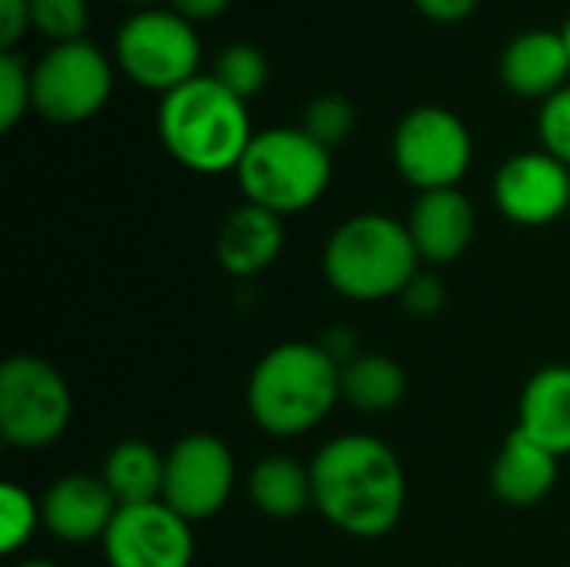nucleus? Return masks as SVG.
<instances>
[{"instance_id":"34","label":"nucleus","mask_w":570,"mask_h":567,"mask_svg":"<svg viewBox=\"0 0 570 567\" xmlns=\"http://www.w3.org/2000/svg\"><path fill=\"white\" fill-rule=\"evenodd\" d=\"M561 33H564V40H568V50H570V13H568V20H564V27H561Z\"/></svg>"},{"instance_id":"10","label":"nucleus","mask_w":570,"mask_h":567,"mask_svg":"<svg viewBox=\"0 0 570 567\" xmlns=\"http://www.w3.org/2000/svg\"><path fill=\"white\" fill-rule=\"evenodd\" d=\"M237 465L230 448L214 434H187L167 451L164 505L184 521L197 525L214 518L234 495Z\"/></svg>"},{"instance_id":"3","label":"nucleus","mask_w":570,"mask_h":567,"mask_svg":"<svg viewBox=\"0 0 570 567\" xmlns=\"http://www.w3.org/2000/svg\"><path fill=\"white\" fill-rule=\"evenodd\" d=\"M157 134L164 150L194 174L237 170L254 140L247 104L224 90L210 74L160 97Z\"/></svg>"},{"instance_id":"25","label":"nucleus","mask_w":570,"mask_h":567,"mask_svg":"<svg viewBox=\"0 0 570 567\" xmlns=\"http://www.w3.org/2000/svg\"><path fill=\"white\" fill-rule=\"evenodd\" d=\"M87 23H90L87 0H30V27L50 47L83 40Z\"/></svg>"},{"instance_id":"24","label":"nucleus","mask_w":570,"mask_h":567,"mask_svg":"<svg viewBox=\"0 0 570 567\" xmlns=\"http://www.w3.org/2000/svg\"><path fill=\"white\" fill-rule=\"evenodd\" d=\"M37 528H43L40 501L30 498L13 481H3L0 485V551L17 555L20 548H27Z\"/></svg>"},{"instance_id":"33","label":"nucleus","mask_w":570,"mask_h":567,"mask_svg":"<svg viewBox=\"0 0 570 567\" xmlns=\"http://www.w3.org/2000/svg\"><path fill=\"white\" fill-rule=\"evenodd\" d=\"M13 567H60V565H53V561H43V558H27V561H20V565H13Z\"/></svg>"},{"instance_id":"4","label":"nucleus","mask_w":570,"mask_h":567,"mask_svg":"<svg viewBox=\"0 0 570 567\" xmlns=\"http://www.w3.org/2000/svg\"><path fill=\"white\" fill-rule=\"evenodd\" d=\"M321 264L327 284L341 297L374 304L401 297L407 281L417 274L421 257L407 224L391 214H357L327 237Z\"/></svg>"},{"instance_id":"1","label":"nucleus","mask_w":570,"mask_h":567,"mask_svg":"<svg viewBox=\"0 0 570 567\" xmlns=\"http://www.w3.org/2000/svg\"><path fill=\"white\" fill-rule=\"evenodd\" d=\"M314 508L351 538H384L407 505L401 458L371 434L327 441L311 461Z\"/></svg>"},{"instance_id":"28","label":"nucleus","mask_w":570,"mask_h":567,"mask_svg":"<svg viewBox=\"0 0 570 567\" xmlns=\"http://www.w3.org/2000/svg\"><path fill=\"white\" fill-rule=\"evenodd\" d=\"M401 301H404V307H407L411 314H417V317H431V314H438V311L444 307L448 291H444L441 277L417 271V274L407 281V287L401 291Z\"/></svg>"},{"instance_id":"9","label":"nucleus","mask_w":570,"mask_h":567,"mask_svg":"<svg viewBox=\"0 0 570 567\" xmlns=\"http://www.w3.org/2000/svg\"><path fill=\"white\" fill-rule=\"evenodd\" d=\"M391 160L397 174L417 187L428 190H448L464 180L474 160V140L468 124L438 104L414 107L401 117L391 137Z\"/></svg>"},{"instance_id":"26","label":"nucleus","mask_w":570,"mask_h":567,"mask_svg":"<svg viewBox=\"0 0 570 567\" xmlns=\"http://www.w3.org/2000/svg\"><path fill=\"white\" fill-rule=\"evenodd\" d=\"M30 67L17 50L0 53V130H13L27 110H33Z\"/></svg>"},{"instance_id":"22","label":"nucleus","mask_w":570,"mask_h":567,"mask_svg":"<svg viewBox=\"0 0 570 567\" xmlns=\"http://www.w3.org/2000/svg\"><path fill=\"white\" fill-rule=\"evenodd\" d=\"M210 77L224 87V90H230L237 100H254L264 87H267V80H271V67H267V57L254 47V43H230V47H224L220 53H217V60H214V70H210Z\"/></svg>"},{"instance_id":"27","label":"nucleus","mask_w":570,"mask_h":567,"mask_svg":"<svg viewBox=\"0 0 570 567\" xmlns=\"http://www.w3.org/2000/svg\"><path fill=\"white\" fill-rule=\"evenodd\" d=\"M538 134H541V150H548L551 157L570 167V84L541 104Z\"/></svg>"},{"instance_id":"23","label":"nucleus","mask_w":570,"mask_h":567,"mask_svg":"<svg viewBox=\"0 0 570 567\" xmlns=\"http://www.w3.org/2000/svg\"><path fill=\"white\" fill-rule=\"evenodd\" d=\"M354 127H357V110L344 94H317L307 104L301 124V130L327 150L341 147L354 134Z\"/></svg>"},{"instance_id":"20","label":"nucleus","mask_w":570,"mask_h":567,"mask_svg":"<svg viewBox=\"0 0 570 567\" xmlns=\"http://www.w3.org/2000/svg\"><path fill=\"white\" fill-rule=\"evenodd\" d=\"M164 465L167 454H160L147 441H120L107 461H104V485L110 488L114 501L120 508L130 505H154L164 498Z\"/></svg>"},{"instance_id":"14","label":"nucleus","mask_w":570,"mask_h":567,"mask_svg":"<svg viewBox=\"0 0 570 567\" xmlns=\"http://www.w3.org/2000/svg\"><path fill=\"white\" fill-rule=\"evenodd\" d=\"M498 74L514 97L544 104L570 84V50L564 33L548 27L514 33L501 50Z\"/></svg>"},{"instance_id":"8","label":"nucleus","mask_w":570,"mask_h":567,"mask_svg":"<svg viewBox=\"0 0 570 567\" xmlns=\"http://www.w3.org/2000/svg\"><path fill=\"white\" fill-rule=\"evenodd\" d=\"M70 414V388L50 361L13 354L0 364V434L10 448H50L63 438Z\"/></svg>"},{"instance_id":"13","label":"nucleus","mask_w":570,"mask_h":567,"mask_svg":"<svg viewBox=\"0 0 570 567\" xmlns=\"http://www.w3.org/2000/svg\"><path fill=\"white\" fill-rule=\"evenodd\" d=\"M120 505L100 475H63L40 498L43 531L63 545L104 541Z\"/></svg>"},{"instance_id":"2","label":"nucleus","mask_w":570,"mask_h":567,"mask_svg":"<svg viewBox=\"0 0 570 567\" xmlns=\"http://www.w3.org/2000/svg\"><path fill=\"white\" fill-rule=\"evenodd\" d=\"M341 401V364L311 341L271 348L247 378L250 421L271 438L314 431Z\"/></svg>"},{"instance_id":"7","label":"nucleus","mask_w":570,"mask_h":567,"mask_svg":"<svg viewBox=\"0 0 570 567\" xmlns=\"http://www.w3.org/2000/svg\"><path fill=\"white\" fill-rule=\"evenodd\" d=\"M117 63L97 43H53L30 67L33 114L57 127H77L97 117L114 94Z\"/></svg>"},{"instance_id":"19","label":"nucleus","mask_w":570,"mask_h":567,"mask_svg":"<svg viewBox=\"0 0 570 567\" xmlns=\"http://www.w3.org/2000/svg\"><path fill=\"white\" fill-rule=\"evenodd\" d=\"M247 495H250V505L271 521L301 518L307 508H314L311 465L304 468L287 454H267L250 468Z\"/></svg>"},{"instance_id":"12","label":"nucleus","mask_w":570,"mask_h":567,"mask_svg":"<svg viewBox=\"0 0 570 567\" xmlns=\"http://www.w3.org/2000/svg\"><path fill=\"white\" fill-rule=\"evenodd\" d=\"M491 194L494 207L511 224H554L570 207V167L548 150H521L498 167Z\"/></svg>"},{"instance_id":"21","label":"nucleus","mask_w":570,"mask_h":567,"mask_svg":"<svg viewBox=\"0 0 570 567\" xmlns=\"http://www.w3.org/2000/svg\"><path fill=\"white\" fill-rule=\"evenodd\" d=\"M407 394L404 368L387 354H357L341 368V401L361 414H387Z\"/></svg>"},{"instance_id":"32","label":"nucleus","mask_w":570,"mask_h":567,"mask_svg":"<svg viewBox=\"0 0 570 567\" xmlns=\"http://www.w3.org/2000/svg\"><path fill=\"white\" fill-rule=\"evenodd\" d=\"M120 3H130L134 10H147V7H160V0H120Z\"/></svg>"},{"instance_id":"17","label":"nucleus","mask_w":570,"mask_h":567,"mask_svg":"<svg viewBox=\"0 0 570 567\" xmlns=\"http://www.w3.org/2000/svg\"><path fill=\"white\" fill-rule=\"evenodd\" d=\"M558 471H561V458L514 428L491 465V488L504 505L528 508L554 491Z\"/></svg>"},{"instance_id":"18","label":"nucleus","mask_w":570,"mask_h":567,"mask_svg":"<svg viewBox=\"0 0 570 567\" xmlns=\"http://www.w3.org/2000/svg\"><path fill=\"white\" fill-rule=\"evenodd\" d=\"M518 431L558 458L570 454V368L551 364L531 374L521 391Z\"/></svg>"},{"instance_id":"6","label":"nucleus","mask_w":570,"mask_h":567,"mask_svg":"<svg viewBox=\"0 0 570 567\" xmlns=\"http://www.w3.org/2000/svg\"><path fill=\"white\" fill-rule=\"evenodd\" d=\"M200 60L204 47L197 27L170 7L134 10L114 37L117 70L160 97L200 77Z\"/></svg>"},{"instance_id":"15","label":"nucleus","mask_w":570,"mask_h":567,"mask_svg":"<svg viewBox=\"0 0 570 567\" xmlns=\"http://www.w3.org/2000/svg\"><path fill=\"white\" fill-rule=\"evenodd\" d=\"M407 231L421 261L451 264L471 247L474 231H478V214L468 194L458 187L428 190V194H417L411 217H407Z\"/></svg>"},{"instance_id":"30","label":"nucleus","mask_w":570,"mask_h":567,"mask_svg":"<svg viewBox=\"0 0 570 567\" xmlns=\"http://www.w3.org/2000/svg\"><path fill=\"white\" fill-rule=\"evenodd\" d=\"M414 7L431 23H464L481 7V0H414Z\"/></svg>"},{"instance_id":"31","label":"nucleus","mask_w":570,"mask_h":567,"mask_svg":"<svg viewBox=\"0 0 570 567\" xmlns=\"http://www.w3.org/2000/svg\"><path fill=\"white\" fill-rule=\"evenodd\" d=\"M167 3H170L174 13H180L184 20H190L197 27V23H207V20L224 17L234 0H167Z\"/></svg>"},{"instance_id":"11","label":"nucleus","mask_w":570,"mask_h":567,"mask_svg":"<svg viewBox=\"0 0 570 567\" xmlns=\"http://www.w3.org/2000/svg\"><path fill=\"white\" fill-rule=\"evenodd\" d=\"M104 558L110 567H190L194 531L164 501L120 508L104 535Z\"/></svg>"},{"instance_id":"5","label":"nucleus","mask_w":570,"mask_h":567,"mask_svg":"<svg viewBox=\"0 0 570 567\" xmlns=\"http://www.w3.org/2000/svg\"><path fill=\"white\" fill-rule=\"evenodd\" d=\"M234 174L247 204L287 217L314 207L324 197L334 164L331 150L301 127H271L254 134Z\"/></svg>"},{"instance_id":"29","label":"nucleus","mask_w":570,"mask_h":567,"mask_svg":"<svg viewBox=\"0 0 570 567\" xmlns=\"http://www.w3.org/2000/svg\"><path fill=\"white\" fill-rule=\"evenodd\" d=\"M30 27V0H0V50H17Z\"/></svg>"},{"instance_id":"16","label":"nucleus","mask_w":570,"mask_h":567,"mask_svg":"<svg viewBox=\"0 0 570 567\" xmlns=\"http://www.w3.org/2000/svg\"><path fill=\"white\" fill-rule=\"evenodd\" d=\"M281 251H284V217L247 201L220 221L214 237L217 264L240 281L261 277L281 257Z\"/></svg>"}]
</instances>
